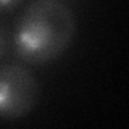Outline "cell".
I'll list each match as a JSON object with an SVG mask.
<instances>
[{
  "label": "cell",
  "instance_id": "obj_4",
  "mask_svg": "<svg viewBox=\"0 0 129 129\" xmlns=\"http://www.w3.org/2000/svg\"><path fill=\"white\" fill-rule=\"evenodd\" d=\"M5 48H7V37H5V32H3L2 26H0V58L5 53Z\"/></svg>",
  "mask_w": 129,
  "mask_h": 129
},
{
  "label": "cell",
  "instance_id": "obj_1",
  "mask_svg": "<svg viewBox=\"0 0 129 129\" xmlns=\"http://www.w3.org/2000/svg\"><path fill=\"white\" fill-rule=\"evenodd\" d=\"M76 27V16L64 2L34 0L16 23L15 53L27 64L52 63L70 48Z\"/></svg>",
  "mask_w": 129,
  "mask_h": 129
},
{
  "label": "cell",
  "instance_id": "obj_3",
  "mask_svg": "<svg viewBox=\"0 0 129 129\" xmlns=\"http://www.w3.org/2000/svg\"><path fill=\"white\" fill-rule=\"evenodd\" d=\"M23 0H0V11H10L16 8Z\"/></svg>",
  "mask_w": 129,
  "mask_h": 129
},
{
  "label": "cell",
  "instance_id": "obj_2",
  "mask_svg": "<svg viewBox=\"0 0 129 129\" xmlns=\"http://www.w3.org/2000/svg\"><path fill=\"white\" fill-rule=\"evenodd\" d=\"M36 76L23 64L0 66V119L18 121L27 116L39 102Z\"/></svg>",
  "mask_w": 129,
  "mask_h": 129
}]
</instances>
